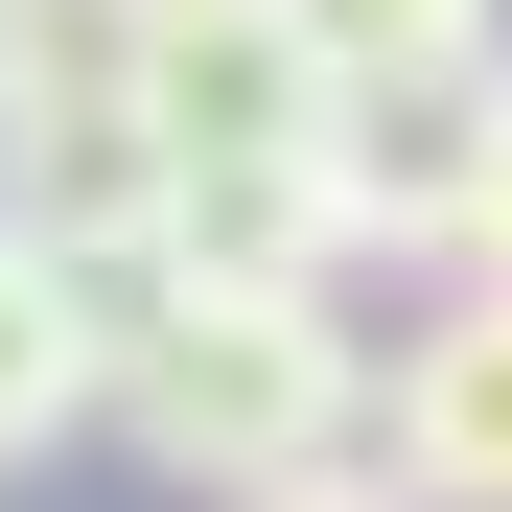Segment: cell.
<instances>
[{"label": "cell", "instance_id": "cell-1", "mask_svg": "<svg viewBox=\"0 0 512 512\" xmlns=\"http://www.w3.org/2000/svg\"><path fill=\"white\" fill-rule=\"evenodd\" d=\"M117 443L163 466V489H210V512H256V489H326L373 443V350L326 303H233V280H187L163 326H117Z\"/></svg>", "mask_w": 512, "mask_h": 512}, {"label": "cell", "instance_id": "cell-2", "mask_svg": "<svg viewBox=\"0 0 512 512\" xmlns=\"http://www.w3.org/2000/svg\"><path fill=\"white\" fill-rule=\"evenodd\" d=\"M373 466L419 512H512V280H466L443 326H396V373H373Z\"/></svg>", "mask_w": 512, "mask_h": 512}, {"label": "cell", "instance_id": "cell-3", "mask_svg": "<svg viewBox=\"0 0 512 512\" xmlns=\"http://www.w3.org/2000/svg\"><path fill=\"white\" fill-rule=\"evenodd\" d=\"M489 163H512V47L489 70H419V94H350V233L489 256Z\"/></svg>", "mask_w": 512, "mask_h": 512}, {"label": "cell", "instance_id": "cell-4", "mask_svg": "<svg viewBox=\"0 0 512 512\" xmlns=\"http://www.w3.org/2000/svg\"><path fill=\"white\" fill-rule=\"evenodd\" d=\"M140 94H163V0H0V187L140 140Z\"/></svg>", "mask_w": 512, "mask_h": 512}, {"label": "cell", "instance_id": "cell-5", "mask_svg": "<svg viewBox=\"0 0 512 512\" xmlns=\"http://www.w3.org/2000/svg\"><path fill=\"white\" fill-rule=\"evenodd\" d=\"M94 396H117V326L70 303V280H47L24 233H0V466H47V443H70Z\"/></svg>", "mask_w": 512, "mask_h": 512}, {"label": "cell", "instance_id": "cell-6", "mask_svg": "<svg viewBox=\"0 0 512 512\" xmlns=\"http://www.w3.org/2000/svg\"><path fill=\"white\" fill-rule=\"evenodd\" d=\"M303 24V70L326 94H419V70H489V24L512 0H280Z\"/></svg>", "mask_w": 512, "mask_h": 512}, {"label": "cell", "instance_id": "cell-7", "mask_svg": "<svg viewBox=\"0 0 512 512\" xmlns=\"http://www.w3.org/2000/svg\"><path fill=\"white\" fill-rule=\"evenodd\" d=\"M256 512H419L396 466H326V489H256Z\"/></svg>", "mask_w": 512, "mask_h": 512}, {"label": "cell", "instance_id": "cell-8", "mask_svg": "<svg viewBox=\"0 0 512 512\" xmlns=\"http://www.w3.org/2000/svg\"><path fill=\"white\" fill-rule=\"evenodd\" d=\"M489 280H512V163H489Z\"/></svg>", "mask_w": 512, "mask_h": 512}]
</instances>
